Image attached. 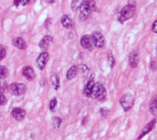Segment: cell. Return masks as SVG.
<instances>
[{
	"instance_id": "1",
	"label": "cell",
	"mask_w": 157,
	"mask_h": 140,
	"mask_svg": "<svg viewBox=\"0 0 157 140\" xmlns=\"http://www.w3.org/2000/svg\"><path fill=\"white\" fill-rule=\"evenodd\" d=\"M96 10V2L93 0L84 1L80 6L79 20L80 21H85L89 17L91 12Z\"/></svg>"
},
{
	"instance_id": "2",
	"label": "cell",
	"mask_w": 157,
	"mask_h": 140,
	"mask_svg": "<svg viewBox=\"0 0 157 140\" xmlns=\"http://www.w3.org/2000/svg\"><path fill=\"white\" fill-rule=\"evenodd\" d=\"M136 12V7L132 4H128L124 6L119 12L117 18L118 20L123 23L126 21L131 18Z\"/></svg>"
},
{
	"instance_id": "3",
	"label": "cell",
	"mask_w": 157,
	"mask_h": 140,
	"mask_svg": "<svg viewBox=\"0 0 157 140\" xmlns=\"http://www.w3.org/2000/svg\"><path fill=\"white\" fill-rule=\"evenodd\" d=\"M107 96V91L103 85L99 82L94 84L90 97L92 99H96L99 101L105 99Z\"/></svg>"
},
{
	"instance_id": "4",
	"label": "cell",
	"mask_w": 157,
	"mask_h": 140,
	"mask_svg": "<svg viewBox=\"0 0 157 140\" xmlns=\"http://www.w3.org/2000/svg\"><path fill=\"white\" fill-rule=\"evenodd\" d=\"M120 105L123 110L125 112L129 111L134 106V98L132 94L130 92L124 93L120 100Z\"/></svg>"
},
{
	"instance_id": "5",
	"label": "cell",
	"mask_w": 157,
	"mask_h": 140,
	"mask_svg": "<svg viewBox=\"0 0 157 140\" xmlns=\"http://www.w3.org/2000/svg\"><path fill=\"white\" fill-rule=\"evenodd\" d=\"M27 90V87L23 83H12L9 86V93L16 96L23 95Z\"/></svg>"
},
{
	"instance_id": "6",
	"label": "cell",
	"mask_w": 157,
	"mask_h": 140,
	"mask_svg": "<svg viewBox=\"0 0 157 140\" xmlns=\"http://www.w3.org/2000/svg\"><path fill=\"white\" fill-rule=\"evenodd\" d=\"M50 58L48 52L44 51L39 54L36 60V66L40 70H43Z\"/></svg>"
},
{
	"instance_id": "7",
	"label": "cell",
	"mask_w": 157,
	"mask_h": 140,
	"mask_svg": "<svg viewBox=\"0 0 157 140\" xmlns=\"http://www.w3.org/2000/svg\"><path fill=\"white\" fill-rule=\"evenodd\" d=\"M93 45L98 48H102L105 45V39L103 35L99 31H94L91 35Z\"/></svg>"
},
{
	"instance_id": "8",
	"label": "cell",
	"mask_w": 157,
	"mask_h": 140,
	"mask_svg": "<svg viewBox=\"0 0 157 140\" xmlns=\"http://www.w3.org/2000/svg\"><path fill=\"white\" fill-rule=\"evenodd\" d=\"M80 43L81 46L89 51H91L93 49V44L91 39V36L90 35H84L80 38Z\"/></svg>"
},
{
	"instance_id": "9",
	"label": "cell",
	"mask_w": 157,
	"mask_h": 140,
	"mask_svg": "<svg viewBox=\"0 0 157 140\" xmlns=\"http://www.w3.org/2000/svg\"><path fill=\"white\" fill-rule=\"evenodd\" d=\"M53 42V38L52 36L48 35L45 36L41 39V40L39 42V47L41 50L44 52L48 49L50 45L52 44Z\"/></svg>"
},
{
	"instance_id": "10",
	"label": "cell",
	"mask_w": 157,
	"mask_h": 140,
	"mask_svg": "<svg viewBox=\"0 0 157 140\" xmlns=\"http://www.w3.org/2000/svg\"><path fill=\"white\" fill-rule=\"evenodd\" d=\"M94 84H95V82H94V74L93 73L91 75L90 79H88L86 84L85 85V86L83 88V95L85 96L89 97L90 96Z\"/></svg>"
},
{
	"instance_id": "11",
	"label": "cell",
	"mask_w": 157,
	"mask_h": 140,
	"mask_svg": "<svg viewBox=\"0 0 157 140\" xmlns=\"http://www.w3.org/2000/svg\"><path fill=\"white\" fill-rule=\"evenodd\" d=\"M156 123V119H153L151 121H150L149 123H148L142 130L141 133H140L139 137L137 138L138 139H140L141 138H142L144 136H145L146 134H147L148 133H149L154 128L155 124Z\"/></svg>"
},
{
	"instance_id": "12",
	"label": "cell",
	"mask_w": 157,
	"mask_h": 140,
	"mask_svg": "<svg viewBox=\"0 0 157 140\" xmlns=\"http://www.w3.org/2000/svg\"><path fill=\"white\" fill-rule=\"evenodd\" d=\"M12 117L17 121L23 120L26 115V111L20 107H14L12 111Z\"/></svg>"
},
{
	"instance_id": "13",
	"label": "cell",
	"mask_w": 157,
	"mask_h": 140,
	"mask_svg": "<svg viewBox=\"0 0 157 140\" xmlns=\"http://www.w3.org/2000/svg\"><path fill=\"white\" fill-rule=\"evenodd\" d=\"M139 61V58L137 52L136 50H133L131 52L128 58V62L130 67L132 68H136L138 66Z\"/></svg>"
},
{
	"instance_id": "14",
	"label": "cell",
	"mask_w": 157,
	"mask_h": 140,
	"mask_svg": "<svg viewBox=\"0 0 157 140\" xmlns=\"http://www.w3.org/2000/svg\"><path fill=\"white\" fill-rule=\"evenodd\" d=\"M23 76L29 81H32L36 76L35 72L31 66H26L22 70Z\"/></svg>"
},
{
	"instance_id": "15",
	"label": "cell",
	"mask_w": 157,
	"mask_h": 140,
	"mask_svg": "<svg viewBox=\"0 0 157 140\" xmlns=\"http://www.w3.org/2000/svg\"><path fill=\"white\" fill-rule=\"evenodd\" d=\"M12 44L15 47L20 50H25L27 47L26 41L20 37L13 38L12 40Z\"/></svg>"
},
{
	"instance_id": "16",
	"label": "cell",
	"mask_w": 157,
	"mask_h": 140,
	"mask_svg": "<svg viewBox=\"0 0 157 140\" xmlns=\"http://www.w3.org/2000/svg\"><path fill=\"white\" fill-rule=\"evenodd\" d=\"M149 111L155 117H157V95L153 96L149 103Z\"/></svg>"
},
{
	"instance_id": "17",
	"label": "cell",
	"mask_w": 157,
	"mask_h": 140,
	"mask_svg": "<svg viewBox=\"0 0 157 140\" xmlns=\"http://www.w3.org/2000/svg\"><path fill=\"white\" fill-rule=\"evenodd\" d=\"M78 72V69L77 66H72L67 71L66 73V79L68 80H71L73 79H74Z\"/></svg>"
},
{
	"instance_id": "18",
	"label": "cell",
	"mask_w": 157,
	"mask_h": 140,
	"mask_svg": "<svg viewBox=\"0 0 157 140\" xmlns=\"http://www.w3.org/2000/svg\"><path fill=\"white\" fill-rule=\"evenodd\" d=\"M50 81H51L52 87L55 90H57L59 88L60 79H59V77L58 76V74H56V73L53 74L50 77Z\"/></svg>"
},
{
	"instance_id": "19",
	"label": "cell",
	"mask_w": 157,
	"mask_h": 140,
	"mask_svg": "<svg viewBox=\"0 0 157 140\" xmlns=\"http://www.w3.org/2000/svg\"><path fill=\"white\" fill-rule=\"evenodd\" d=\"M61 23L62 25L67 29H71L73 26V24L71 18L66 15H64L61 18Z\"/></svg>"
},
{
	"instance_id": "20",
	"label": "cell",
	"mask_w": 157,
	"mask_h": 140,
	"mask_svg": "<svg viewBox=\"0 0 157 140\" xmlns=\"http://www.w3.org/2000/svg\"><path fill=\"white\" fill-rule=\"evenodd\" d=\"M9 76L8 68L3 65H0V80L6 78Z\"/></svg>"
},
{
	"instance_id": "21",
	"label": "cell",
	"mask_w": 157,
	"mask_h": 140,
	"mask_svg": "<svg viewBox=\"0 0 157 140\" xmlns=\"http://www.w3.org/2000/svg\"><path fill=\"white\" fill-rule=\"evenodd\" d=\"M83 2V0H72L71 5V9L73 11L77 10L80 7V6H81Z\"/></svg>"
},
{
	"instance_id": "22",
	"label": "cell",
	"mask_w": 157,
	"mask_h": 140,
	"mask_svg": "<svg viewBox=\"0 0 157 140\" xmlns=\"http://www.w3.org/2000/svg\"><path fill=\"white\" fill-rule=\"evenodd\" d=\"M77 69H78V72H81L83 74H84L85 76H86L88 71H89V69L88 68V66L86 65L85 64H80L77 66Z\"/></svg>"
},
{
	"instance_id": "23",
	"label": "cell",
	"mask_w": 157,
	"mask_h": 140,
	"mask_svg": "<svg viewBox=\"0 0 157 140\" xmlns=\"http://www.w3.org/2000/svg\"><path fill=\"white\" fill-rule=\"evenodd\" d=\"M107 63L110 68H113L115 64V60L113 56V55L111 53H109L107 56Z\"/></svg>"
},
{
	"instance_id": "24",
	"label": "cell",
	"mask_w": 157,
	"mask_h": 140,
	"mask_svg": "<svg viewBox=\"0 0 157 140\" xmlns=\"http://www.w3.org/2000/svg\"><path fill=\"white\" fill-rule=\"evenodd\" d=\"M57 103H58V101H57L56 98H53L50 101V104H49V109H50V110L51 111H52V112H55V108L56 107Z\"/></svg>"
},
{
	"instance_id": "25",
	"label": "cell",
	"mask_w": 157,
	"mask_h": 140,
	"mask_svg": "<svg viewBox=\"0 0 157 140\" xmlns=\"http://www.w3.org/2000/svg\"><path fill=\"white\" fill-rule=\"evenodd\" d=\"M61 123H62V120L59 117H55L53 119V125L54 128H59Z\"/></svg>"
},
{
	"instance_id": "26",
	"label": "cell",
	"mask_w": 157,
	"mask_h": 140,
	"mask_svg": "<svg viewBox=\"0 0 157 140\" xmlns=\"http://www.w3.org/2000/svg\"><path fill=\"white\" fill-rule=\"evenodd\" d=\"M99 113L102 117L106 118L109 114V110L107 107H101L99 109Z\"/></svg>"
},
{
	"instance_id": "27",
	"label": "cell",
	"mask_w": 157,
	"mask_h": 140,
	"mask_svg": "<svg viewBox=\"0 0 157 140\" xmlns=\"http://www.w3.org/2000/svg\"><path fill=\"white\" fill-rule=\"evenodd\" d=\"M6 55V51L5 48L1 45L0 44V61L2 60Z\"/></svg>"
},
{
	"instance_id": "28",
	"label": "cell",
	"mask_w": 157,
	"mask_h": 140,
	"mask_svg": "<svg viewBox=\"0 0 157 140\" xmlns=\"http://www.w3.org/2000/svg\"><path fill=\"white\" fill-rule=\"evenodd\" d=\"M7 103V99L3 93H0V106H4Z\"/></svg>"
},
{
	"instance_id": "29",
	"label": "cell",
	"mask_w": 157,
	"mask_h": 140,
	"mask_svg": "<svg viewBox=\"0 0 157 140\" xmlns=\"http://www.w3.org/2000/svg\"><path fill=\"white\" fill-rule=\"evenodd\" d=\"M149 68L152 71H155L157 69V64L155 60H151L149 64Z\"/></svg>"
},
{
	"instance_id": "30",
	"label": "cell",
	"mask_w": 157,
	"mask_h": 140,
	"mask_svg": "<svg viewBox=\"0 0 157 140\" xmlns=\"http://www.w3.org/2000/svg\"><path fill=\"white\" fill-rule=\"evenodd\" d=\"M52 24V19L50 18H48L45 20V21H44V26L46 29H48L50 26Z\"/></svg>"
},
{
	"instance_id": "31",
	"label": "cell",
	"mask_w": 157,
	"mask_h": 140,
	"mask_svg": "<svg viewBox=\"0 0 157 140\" xmlns=\"http://www.w3.org/2000/svg\"><path fill=\"white\" fill-rule=\"evenodd\" d=\"M151 30L153 32L157 33V20L153 22L152 26H151Z\"/></svg>"
},
{
	"instance_id": "32",
	"label": "cell",
	"mask_w": 157,
	"mask_h": 140,
	"mask_svg": "<svg viewBox=\"0 0 157 140\" xmlns=\"http://www.w3.org/2000/svg\"><path fill=\"white\" fill-rule=\"evenodd\" d=\"M34 1L35 0H21V4L23 6H25L27 4H29V3L31 2V1Z\"/></svg>"
},
{
	"instance_id": "33",
	"label": "cell",
	"mask_w": 157,
	"mask_h": 140,
	"mask_svg": "<svg viewBox=\"0 0 157 140\" xmlns=\"http://www.w3.org/2000/svg\"><path fill=\"white\" fill-rule=\"evenodd\" d=\"M87 120H88V116L86 115V116H85V117L82 119V122H81V124H82V125H86V122H87Z\"/></svg>"
},
{
	"instance_id": "34",
	"label": "cell",
	"mask_w": 157,
	"mask_h": 140,
	"mask_svg": "<svg viewBox=\"0 0 157 140\" xmlns=\"http://www.w3.org/2000/svg\"><path fill=\"white\" fill-rule=\"evenodd\" d=\"M21 2V0H14L13 1V4L15 6H18Z\"/></svg>"
},
{
	"instance_id": "35",
	"label": "cell",
	"mask_w": 157,
	"mask_h": 140,
	"mask_svg": "<svg viewBox=\"0 0 157 140\" xmlns=\"http://www.w3.org/2000/svg\"><path fill=\"white\" fill-rule=\"evenodd\" d=\"M45 1L48 3V4H52L53 2H55V0H45Z\"/></svg>"
},
{
	"instance_id": "36",
	"label": "cell",
	"mask_w": 157,
	"mask_h": 140,
	"mask_svg": "<svg viewBox=\"0 0 157 140\" xmlns=\"http://www.w3.org/2000/svg\"><path fill=\"white\" fill-rule=\"evenodd\" d=\"M3 91H4V87L1 85V84L0 82V93H3Z\"/></svg>"
},
{
	"instance_id": "37",
	"label": "cell",
	"mask_w": 157,
	"mask_h": 140,
	"mask_svg": "<svg viewBox=\"0 0 157 140\" xmlns=\"http://www.w3.org/2000/svg\"><path fill=\"white\" fill-rule=\"evenodd\" d=\"M156 52H157V45H156Z\"/></svg>"
}]
</instances>
